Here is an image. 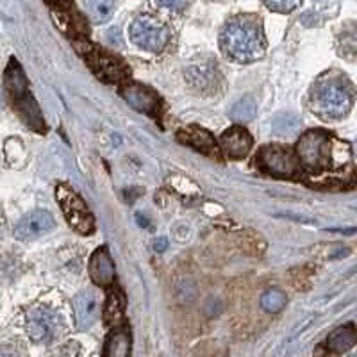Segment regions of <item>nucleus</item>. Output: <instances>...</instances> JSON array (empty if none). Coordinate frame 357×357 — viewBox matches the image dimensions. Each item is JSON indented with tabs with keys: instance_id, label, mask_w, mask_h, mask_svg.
Wrapping results in <instances>:
<instances>
[{
	"instance_id": "7ed1b4c3",
	"label": "nucleus",
	"mask_w": 357,
	"mask_h": 357,
	"mask_svg": "<svg viewBox=\"0 0 357 357\" xmlns=\"http://www.w3.org/2000/svg\"><path fill=\"white\" fill-rule=\"evenodd\" d=\"M4 84L8 89L9 97L13 98V104L17 107L18 114L25 123L34 130H45L43 116L40 113V107L34 102V97L29 91V82L24 75V70L15 59H11L6 68Z\"/></svg>"
},
{
	"instance_id": "a211bd4d",
	"label": "nucleus",
	"mask_w": 357,
	"mask_h": 357,
	"mask_svg": "<svg viewBox=\"0 0 357 357\" xmlns=\"http://www.w3.org/2000/svg\"><path fill=\"white\" fill-rule=\"evenodd\" d=\"M123 311H126V301L120 291L109 293L104 307V324L107 327H118L123 320Z\"/></svg>"
},
{
	"instance_id": "4be33fe9",
	"label": "nucleus",
	"mask_w": 357,
	"mask_h": 357,
	"mask_svg": "<svg viewBox=\"0 0 357 357\" xmlns=\"http://www.w3.org/2000/svg\"><path fill=\"white\" fill-rule=\"evenodd\" d=\"M286 301H288V298H286L284 291L272 288L263 293V296H261V305H263L264 311L268 312H279L280 309L286 305Z\"/></svg>"
},
{
	"instance_id": "9d476101",
	"label": "nucleus",
	"mask_w": 357,
	"mask_h": 357,
	"mask_svg": "<svg viewBox=\"0 0 357 357\" xmlns=\"http://www.w3.org/2000/svg\"><path fill=\"white\" fill-rule=\"evenodd\" d=\"M56 227V220L49 211H34L24 216L15 227V238L20 241L36 240Z\"/></svg>"
},
{
	"instance_id": "6ab92c4d",
	"label": "nucleus",
	"mask_w": 357,
	"mask_h": 357,
	"mask_svg": "<svg viewBox=\"0 0 357 357\" xmlns=\"http://www.w3.org/2000/svg\"><path fill=\"white\" fill-rule=\"evenodd\" d=\"M86 11L89 20L95 24H104L113 17L114 0H86Z\"/></svg>"
},
{
	"instance_id": "f3484780",
	"label": "nucleus",
	"mask_w": 357,
	"mask_h": 357,
	"mask_svg": "<svg viewBox=\"0 0 357 357\" xmlns=\"http://www.w3.org/2000/svg\"><path fill=\"white\" fill-rule=\"evenodd\" d=\"M130 333L127 327H122V329H116L107 340V345L104 354L107 357H127L130 354Z\"/></svg>"
},
{
	"instance_id": "bb28decb",
	"label": "nucleus",
	"mask_w": 357,
	"mask_h": 357,
	"mask_svg": "<svg viewBox=\"0 0 357 357\" xmlns=\"http://www.w3.org/2000/svg\"><path fill=\"white\" fill-rule=\"evenodd\" d=\"M136 218H138V222L142 223L143 227H149V231H152V223L149 222V218H146V220L143 218V215H142V213H138V215H136Z\"/></svg>"
},
{
	"instance_id": "f257e3e1",
	"label": "nucleus",
	"mask_w": 357,
	"mask_h": 357,
	"mask_svg": "<svg viewBox=\"0 0 357 357\" xmlns=\"http://www.w3.org/2000/svg\"><path fill=\"white\" fill-rule=\"evenodd\" d=\"M222 52L238 63H254L264 56V38L259 22L240 15L223 25L220 34Z\"/></svg>"
},
{
	"instance_id": "4468645a",
	"label": "nucleus",
	"mask_w": 357,
	"mask_h": 357,
	"mask_svg": "<svg viewBox=\"0 0 357 357\" xmlns=\"http://www.w3.org/2000/svg\"><path fill=\"white\" fill-rule=\"evenodd\" d=\"M88 272L91 280H93L97 286H111L114 282V275H116V270H114V263L111 259L107 248H98L93 252V256L89 257Z\"/></svg>"
},
{
	"instance_id": "7c9ffc66",
	"label": "nucleus",
	"mask_w": 357,
	"mask_h": 357,
	"mask_svg": "<svg viewBox=\"0 0 357 357\" xmlns=\"http://www.w3.org/2000/svg\"><path fill=\"white\" fill-rule=\"evenodd\" d=\"M356 146H357V142H356Z\"/></svg>"
},
{
	"instance_id": "ddd939ff",
	"label": "nucleus",
	"mask_w": 357,
	"mask_h": 357,
	"mask_svg": "<svg viewBox=\"0 0 357 357\" xmlns=\"http://www.w3.org/2000/svg\"><path fill=\"white\" fill-rule=\"evenodd\" d=\"M73 311H75V324L79 329H88L100 314V296L93 289H84L79 293L73 301Z\"/></svg>"
},
{
	"instance_id": "39448f33",
	"label": "nucleus",
	"mask_w": 357,
	"mask_h": 357,
	"mask_svg": "<svg viewBox=\"0 0 357 357\" xmlns=\"http://www.w3.org/2000/svg\"><path fill=\"white\" fill-rule=\"evenodd\" d=\"M56 197L73 231H77L79 234H91L95 229L93 215L77 191H73L68 184H59Z\"/></svg>"
},
{
	"instance_id": "0eeeda50",
	"label": "nucleus",
	"mask_w": 357,
	"mask_h": 357,
	"mask_svg": "<svg viewBox=\"0 0 357 357\" xmlns=\"http://www.w3.org/2000/svg\"><path fill=\"white\" fill-rule=\"evenodd\" d=\"M129 34L132 43L149 52H161L170 40L168 29L151 15H139L138 18H134Z\"/></svg>"
},
{
	"instance_id": "f03ea898",
	"label": "nucleus",
	"mask_w": 357,
	"mask_h": 357,
	"mask_svg": "<svg viewBox=\"0 0 357 357\" xmlns=\"http://www.w3.org/2000/svg\"><path fill=\"white\" fill-rule=\"evenodd\" d=\"M354 91L349 82L337 75H327L317 82L309 97V107L324 120H340L352 109Z\"/></svg>"
},
{
	"instance_id": "f8f14e48",
	"label": "nucleus",
	"mask_w": 357,
	"mask_h": 357,
	"mask_svg": "<svg viewBox=\"0 0 357 357\" xmlns=\"http://www.w3.org/2000/svg\"><path fill=\"white\" fill-rule=\"evenodd\" d=\"M177 139L184 145L191 146V149H195V151L202 152V154L209 155L213 159L220 158V149L216 139L213 138V134L209 130L202 129L199 126H190L184 127L177 132Z\"/></svg>"
},
{
	"instance_id": "c756f323",
	"label": "nucleus",
	"mask_w": 357,
	"mask_h": 357,
	"mask_svg": "<svg viewBox=\"0 0 357 357\" xmlns=\"http://www.w3.org/2000/svg\"><path fill=\"white\" fill-rule=\"evenodd\" d=\"M0 104H2V91H0Z\"/></svg>"
},
{
	"instance_id": "423d86ee",
	"label": "nucleus",
	"mask_w": 357,
	"mask_h": 357,
	"mask_svg": "<svg viewBox=\"0 0 357 357\" xmlns=\"http://www.w3.org/2000/svg\"><path fill=\"white\" fill-rule=\"evenodd\" d=\"M73 47L84 57L86 63L93 68L98 77L104 79V81L120 82L129 75V70L122 61H118L114 56L93 47L89 41H75Z\"/></svg>"
},
{
	"instance_id": "9b49d317",
	"label": "nucleus",
	"mask_w": 357,
	"mask_h": 357,
	"mask_svg": "<svg viewBox=\"0 0 357 357\" xmlns=\"http://www.w3.org/2000/svg\"><path fill=\"white\" fill-rule=\"evenodd\" d=\"M120 95H122L123 100H126L130 107H134L136 111H142V113L151 114V116H158L159 111H161V102H159V97L152 91L151 88H146V86H142V84L123 86V88L120 89Z\"/></svg>"
},
{
	"instance_id": "5701e85b",
	"label": "nucleus",
	"mask_w": 357,
	"mask_h": 357,
	"mask_svg": "<svg viewBox=\"0 0 357 357\" xmlns=\"http://www.w3.org/2000/svg\"><path fill=\"white\" fill-rule=\"evenodd\" d=\"M4 152H6V158H8V161L11 167H15V159L17 158H20L22 161H25V149H24V145H22L20 139H17V138L8 139V143H6V146H4Z\"/></svg>"
},
{
	"instance_id": "6e6552de",
	"label": "nucleus",
	"mask_w": 357,
	"mask_h": 357,
	"mask_svg": "<svg viewBox=\"0 0 357 357\" xmlns=\"http://www.w3.org/2000/svg\"><path fill=\"white\" fill-rule=\"evenodd\" d=\"M61 329V321L54 311L36 307L27 314V334L36 343H49Z\"/></svg>"
},
{
	"instance_id": "412c9836",
	"label": "nucleus",
	"mask_w": 357,
	"mask_h": 357,
	"mask_svg": "<svg viewBox=\"0 0 357 357\" xmlns=\"http://www.w3.org/2000/svg\"><path fill=\"white\" fill-rule=\"evenodd\" d=\"M301 127L302 120L296 116V114H280L275 122H273V132H275L277 136H291V134H295Z\"/></svg>"
},
{
	"instance_id": "b1692460",
	"label": "nucleus",
	"mask_w": 357,
	"mask_h": 357,
	"mask_svg": "<svg viewBox=\"0 0 357 357\" xmlns=\"http://www.w3.org/2000/svg\"><path fill=\"white\" fill-rule=\"evenodd\" d=\"M266 8H270L272 11L277 13H289L295 8L301 6L302 0H263Z\"/></svg>"
},
{
	"instance_id": "c85d7f7f",
	"label": "nucleus",
	"mask_w": 357,
	"mask_h": 357,
	"mask_svg": "<svg viewBox=\"0 0 357 357\" xmlns=\"http://www.w3.org/2000/svg\"><path fill=\"white\" fill-rule=\"evenodd\" d=\"M50 2H56V4H68L70 0H50Z\"/></svg>"
},
{
	"instance_id": "393cba45",
	"label": "nucleus",
	"mask_w": 357,
	"mask_h": 357,
	"mask_svg": "<svg viewBox=\"0 0 357 357\" xmlns=\"http://www.w3.org/2000/svg\"><path fill=\"white\" fill-rule=\"evenodd\" d=\"M155 2H158L159 6H162V8L172 9V11H183L190 0H155Z\"/></svg>"
},
{
	"instance_id": "aec40b11",
	"label": "nucleus",
	"mask_w": 357,
	"mask_h": 357,
	"mask_svg": "<svg viewBox=\"0 0 357 357\" xmlns=\"http://www.w3.org/2000/svg\"><path fill=\"white\" fill-rule=\"evenodd\" d=\"M256 114H257V104L252 97H243L241 100L236 102L231 109L232 120H236V122H241V123L254 120V118H256Z\"/></svg>"
},
{
	"instance_id": "2eb2a0df",
	"label": "nucleus",
	"mask_w": 357,
	"mask_h": 357,
	"mask_svg": "<svg viewBox=\"0 0 357 357\" xmlns=\"http://www.w3.org/2000/svg\"><path fill=\"white\" fill-rule=\"evenodd\" d=\"M220 145H222L223 152H225L229 158L243 159L247 158V154L252 149V136L248 134L247 129L234 126L222 134Z\"/></svg>"
},
{
	"instance_id": "1a4fd4ad",
	"label": "nucleus",
	"mask_w": 357,
	"mask_h": 357,
	"mask_svg": "<svg viewBox=\"0 0 357 357\" xmlns=\"http://www.w3.org/2000/svg\"><path fill=\"white\" fill-rule=\"evenodd\" d=\"M257 162L264 172L277 175V177H293L296 172V162L291 152L282 146H264L257 154Z\"/></svg>"
},
{
	"instance_id": "dca6fc26",
	"label": "nucleus",
	"mask_w": 357,
	"mask_h": 357,
	"mask_svg": "<svg viewBox=\"0 0 357 357\" xmlns=\"http://www.w3.org/2000/svg\"><path fill=\"white\" fill-rule=\"evenodd\" d=\"M357 343V329L354 327L352 324H347V325H341L337 327L336 331L329 334L327 341H325V347L327 350L334 354H343L347 350L352 349L354 345Z\"/></svg>"
},
{
	"instance_id": "20e7f679",
	"label": "nucleus",
	"mask_w": 357,
	"mask_h": 357,
	"mask_svg": "<svg viewBox=\"0 0 357 357\" xmlns=\"http://www.w3.org/2000/svg\"><path fill=\"white\" fill-rule=\"evenodd\" d=\"M296 154L307 170H324L333 161V138L325 130H307L296 143Z\"/></svg>"
},
{
	"instance_id": "a878e982",
	"label": "nucleus",
	"mask_w": 357,
	"mask_h": 357,
	"mask_svg": "<svg viewBox=\"0 0 357 357\" xmlns=\"http://www.w3.org/2000/svg\"><path fill=\"white\" fill-rule=\"evenodd\" d=\"M154 248L155 252H165L168 248V240L167 238H158V240L154 241Z\"/></svg>"
},
{
	"instance_id": "cd10ccee",
	"label": "nucleus",
	"mask_w": 357,
	"mask_h": 357,
	"mask_svg": "<svg viewBox=\"0 0 357 357\" xmlns=\"http://www.w3.org/2000/svg\"><path fill=\"white\" fill-rule=\"evenodd\" d=\"M329 231L343 232V234H354V232H357V227H354V229H329Z\"/></svg>"
}]
</instances>
